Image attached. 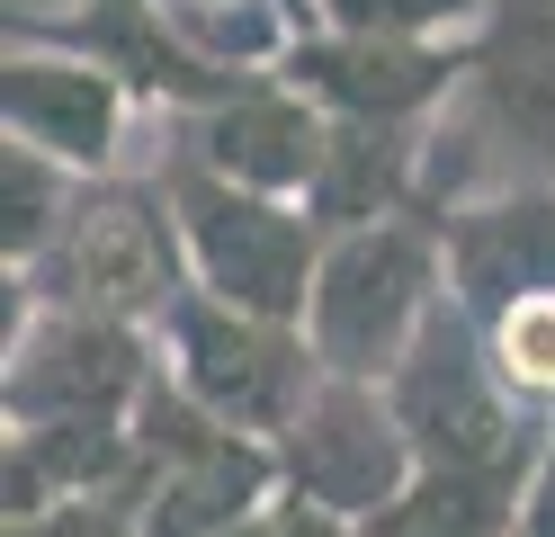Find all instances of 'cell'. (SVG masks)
Returning <instances> with one entry per match:
<instances>
[{"label":"cell","instance_id":"obj_1","mask_svg":"<svg viewBox=\"0 0 555 537\" xmlns=\"http://www.w3.org/2000/svg\"><path fill=\"white\" fill-rule=\"evenodd\" d=\"M386 394H395V421H403V439H412V457H422L430 475H475V484H502V493L529 501L538 465L555 448V421L529 412L502 385L493 349H483V332L457 314V296L430 314V332L412 341V358L395 368Z\"/></svg>","mask_w":555,"mask_h":537},{"label":"cell","instance_id":"obj_2","mask_svg":"<svg viewBox=\"0 0 555 537\" xmlns=\"http://www.w3.org/2000/svg\"><path fill=\"white\" fill-rule=\"evenodd\" d=\"M439 305H448L439 215H386V225H359V233L323 242L314 296H305V341H314L323 376L395 385V368L430 332Z\"/></svg>","mask_w":555,"mask_h":537},{"label":"cell","instance_id":"obj_3","mask_svg":"<svg viewBox=\"0 0 555 537\" xmlns=\"http://www.w3.org/2000/svg\"><path fill=\"white\" fill-rule=\"evenodd\" d=\"M10 286L54 314H108L134 332H162V314L189 296V251H180V215H170L162 179H134V170L90 179L54 251L37 269H10Z\"/></svg>","mask_w":555,"mask_h":537},{"label":"cell","instance_id":"obj_4","mask_svg":"<svg viewBox=\"0 0 555 537\" xmlns=\"http://www.w3.org/2000/svg\"><path fill=\"white\" fill-rule=\"evenodd\" d=\"M162 197L180 215V251H189V286L224 296L242 314H278V322H305V296H314V269H323V225L305 197H269V189H242V179L206 170L189 153H162Z\"/></svg>","mask_w":555,"mask_h":537},{"label":"cell","instance_id":"obj_5","mask_svg":"<svg viewBox=\"0 0 555 537\" xmlns=\"http://www.w3.org/2000/svg\"><path fill=\"white\" fill-rule=\"evenodd\" d=\"M162 376L189 394L197 412H216L224 430L278 448L296 430V412L323 394V358L305 341V322H278V314H242L224 296L189 286L180 305L162 314Z\"/></svg>","mask_w":555,"mask_h":537},{"label":"cell","instance_id":"obj_6","mask_svg":"<svg viewBox=\"0 0 555 537\" xmlns=\"http://www.w3.org/2000/svg\"><path fill=\"white\" fill-rule=\"evenodd\" d=\"M126 501L144 537H224L278 501V448L224 430L216 412H197L170 376L144 385L134 404V475H126Z\"/></svg>","mask_w":555,"mask_h":537},{"label":"cell","instance_id":"obj_7","mask_svg":"<svg viewBox=\"0 0 555 537\" xmlns=\"http://www.w3.org/2000/svg\"><path fill=\"white\" fill-rule=\"evenodd\" d=\"M162 376V341L108 314H54L10 286V368H0V421H134L144 385Z\"/></svg>","mask_w":555,"mask_h":537},{"label":"cell","instance_id":"obj_8","mask_svg":"<svg viewBox=\"0 0 555 537\" xmlns=\"http://www.w3.org/2000/svg\"><path fill=\"white\" fill-rule=\"evenodd\" d=\"M483 153V189L555 179V0H493L475 27V72L448 107ZM475 189V197H483Z\"/></svg>","mask_w":555,"mask_h":537},{"label":"cell","instance_id":"obj_9","mask_svg":"<svg viewBox=\"0 0 555 537\" xmlns=\"http://www.w3.org/2000/svg\"><path fill=\"white\" fill-rule=\"evenodd\" d=\"M412 475H422V457H412L386 385L323 376V394L296 412L287 439H278V493L305 501V511H323V520H340V528H367L376 511H395Z\"/></svg>","mask_w":555,"mask_h":537},{"label":"cell","instance_id":"obj_10","mask_svg":"<svg viewBox=\"0 0 555 537\" xmlns=\"http://www.w3.org/2000/svg\"><path fill=\"white\" fill-rule=\"evenodd\" d=\"M10 36L18 46H63L99 72H117V81L162 107V117H197V107L233 99L251 72L206 54L197 36L180 27L170 0H73V10H10Z\"/></svg>","mask_w":555,"mask_h":537},{"label":"cell","instance_id":"obj_11","mask_svg":"<svg viewBox=\"0 0 555 537\" xmlns=\"http://www.w3.org/2000/svg\"><path fill=\"white\" fill-rule=\"evenodd\" d=\"M278 72L323 107V117L359 126H439V107H457L475 72V36H340L305 27Z\"/></svg>","mask_w":555,"mask_h":537},{"label":"cell","instance_id":"obj_12","mask_svg":"<svg viewBox=\"0 0 555 537\" xmlns=\"http://www.w3.org/2000/svg\"><path fill=\"white\" fill-rule=\"evenodd\" d=\"M134 99L117 72H99L63 46H0V135L10 143H37L46 162L81 170V179H117L126 170V126H134Z\"/></svg>","mask_w":555,"mask_h":537},{"label":"cell","instance_id":"obj_13","mask_svg":"<svg viewBox=\"0 0 555 537\" xmlns=\"http://www.w3.org/2000/svg\"><path fill=\"white\" fill-rule=\"evenodd\" d=\"M323 143H332V117L287 72H251L233 99L197 107V117H170V153L224 170L242 189H269V197H314Z\"/></svg>","mask_w":555,"mask_h":537},{"label":"cell","instance_id":"obj_14","mask_svg":"<svg viewBox=\"0 0 555 537\" xmlns=\"http://www.w3.org/2000/svg\"><path fill=\"white\" fill-rule=\"evenodd\" d=\"M439 242H448V296H457L466 322L555 296V179L457 197L439 215Z\"/></svg>","mask_w":555,"mask_h":537},{"label":"cell","instance_id":"obj_15","mask_svg":"<svg viewBox=\"0 0 555 537\" xmlns=\"http://www.w3.org/2000/svg\"><path fill=\"white\" fill-rule=\"evenodd\" d=\"M134 475V421H46V430H10V520L63 511V501L117 493Z\"/></svg>","mask_w":555,"mask_h":537},{"label":"cell","instance_id":"obj_16","mask_svg":"<svg viewBox=\"0 0 555 537\" xmlns=\"http://www.w3.org/2000/svg\"><path fill=\"white\" fill-rule=\"evenodd\" d=\"M81 189H90V179L63 170V162H46L37 143H0V260L37 269L46 251H54V233L73 225Z\"/></svg>","mask_w":555,"mask_h":537},{"label":"cell","instance_id":"obj_17","mask_svg":"<svg viewBox=\"0 0 555 537\" xmlns=\"http://www.w3.org/2000/svg\"><path fill=\"white\" fill-rule=\"evenodd\" d=\"M359 537H519V493L475 475H412L395 511H376Z\"/></svg>","mask_w":555,"mask_h":537},{"label":"cell","instance_id":"obj_18","mask_svg":"<svg viewBox=\"0 0 555 537\" xmlns=\"http://www.w3.org/2000/svg\"><path fill=\"white\" fill-rule=\"evenodd\" d=\"M180 27L197 36L206 54H224L242 72H278V54L305 36V10L296 0H170Z\"/></svg>","mask_w":555,"mask_h":537},{"label":"cell","instance_id":"obj_19","mask_svg":"<svg viewBox=\"0 0 555 537\" xmlns=\"http://www.w3.org/2000/svg\"><path fill=\"white\" fill-rule=\"evenodd\" d=\"M475 332H483V349H493L502 385H511L529 412L555 421V296H529V305H511V314H493V322H475Z\"/></svg>","mask_w":555,"mask_h":537},{"label":"cell","instance_id":"obj_20","mask_svg":"<svg viewBox=\"0 0 555 537\" xmlns=\"http://www.w3.org/2000/svg\"><path fill=\"white\" fill-rule=\"evenodd\" d=\"M305 27L340 36H475L493 0H296Z\"/></svg>","mask_w":555,"mask_h":537},{"label":"cell","instance_id":"obj_21","mask_svg":"<svg viewBox=\"0 0 555 537\" xmlns=\"http://www.w3.org/2000/svg\"><path fill=\"white\" fill-rule=\"evenodd\" d=\"M10 537H144L126 484L117 493H90V501H63V511H37V520H10Z\"/></svg>","mask_w":555,"mask_h":537},{"label":"cell","instance_id":"obj_22","mask_svg":"<svg viewBox=\"0 0 555 537\" xmlns=\"http://www.w3.org/2000/svg\"><path fill=\"white\" fill-rule=\"evenodd\" d=\"M224 537H359V528H340V520H323V511H305V501L278 493V501H260V511L242 528H224Z\"/></svg>","mask_w":555,"mask_h":537},{"label":"cell","instance_id":"obj_23","mask_svg":"<svg viewBox=\"0 0 555 537\" xmlns=\"http://www.w3.org/2000/svg\"><path fill=\"white\" fill-rule=\"evenodd\" d=\"M519 537H555V448H546V465H538L529 501H519Z\"/></svg>","mask_w":555,"mask_h":537}]
</instances>
